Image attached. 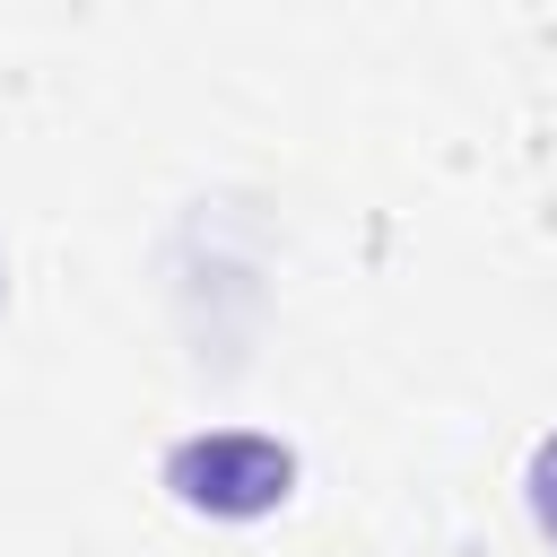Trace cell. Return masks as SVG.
I'll list each match as a JSON object with an SVG mask.
<instances>
[{
    "label": "cell",
    "instance_id": "cell-1",
    "mask_svg": "<svg viewBox=\"0 0 557 557\" xmlns=\"http://www.w3.org/2000/svg\"><path fill=\"white\" fill-rule=\"evenodd\" d=\"M165 487L191 505V513H270L287 487H296V453L261 426H209V435H183L165 453Z\"/></svg>",
    "mask_w": 557,
    "mask_h": 557
},
{
    "label": "cell",
    "instance_id": "cell-2",
    "mask_svg": "<svg viewBox=\"0 0 557 557\" xmlns=\"http://www.w3.org/2000/svg\"><path fill=\"white\" fill-rule=\"evenodd\" d=\"M522 487H531V522H540V531L557 540V435H540V453H531Z\"/></svg>",
    "mask_w": 557,
    "mask_h": 557
}]
</instances>
